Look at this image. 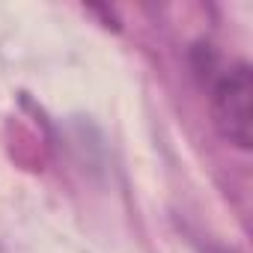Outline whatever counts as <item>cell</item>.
<instances>
[{
	"instance_id": "obj_1",
	"label": "cell",
	"mask_w": 253,
	"mask_h": 253,
	"mask_svg": "<svg viewBox=\"0 0 253 253\" xmlns=\"http://www.w3.org/2000/svg\"><path fill=\"white\" fill-rule=\"evenodd\" d=\"M209 75L211 86V116L223 140L238 149H250L253 143V72L247 63H235Z\"/></svg>"
}]
</instances>
